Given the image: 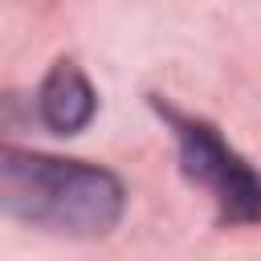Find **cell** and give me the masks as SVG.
I'll list each match as a JSON object with an SVG mask.
<instances>
[{
    "instance_id": "obj_3",
    "label": "cell",
    "mask_w": 261,
    "mask_h": 261,
    "mask_svg": "<svg viewBox=\"0 0 261 261\" xmlns=\"http://www.w3.org/2000/svg\"><path fill=\"white\" fill-rule=\"evenodd\" d=\"M98 110V98L77 65L57 61L37 90V118L57 135H77Z\"/></svg>"
},
{
    "instance_id": "obj_2",
    "label": "cell",
    "mask_w": 261,
    "mask_h": 261,
    "mask_svg": "<svg viewBox=\"0 0 261 261\" xmlns=\"http://www.w3.org/2000/svg\"><path fill=\"white\" fill-rule=\"evenodd\" d=\"M159 114L171 122L175 143H179V167L192 184H200L216 208L220 220L228 224H261V175L245 163V155H237L216 126L188 118L171 106H159Z\"/></svg>"
},
{
    "instance_id": "obj_1",
    "label": "cell",
    "mask_w": 261,
    "mask_h": 261,
    "mask_svg": "<svg viewBox=\"0 0 261 261\" xmlns=\"http://www.w3.org/2000/svg\"><path fill=\"white\" fill-rule=\"evenodd\" d=\"M0 200L8 216L33 228L65 237H102L118 224L126 192L106 167L8 147L0 163Z\"/></svg>"
}]
</instances>
